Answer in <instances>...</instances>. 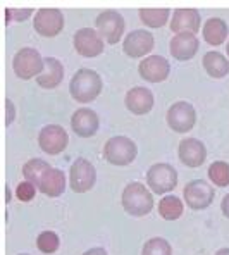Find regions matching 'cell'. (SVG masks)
Here are the masks:
<instances>
[{
    "label": "cell",
    "instance_id": "obj_1",
    "mask_svg": "<svg viewBox=\"0 0 229 255\" xmlns=\"http://www.w3.org/2000/svg\"><path fill=\"white\" fill-rule=\"evenodd\" d=\"M22 176L33 183L43 195L59 197L66 190V174L61 169H54L42 159H31L22 166Z\"/></svg>",
    "mask_w": 229,
    "mask_h": 255
},
{
    "label": "cell",
    "instance_id": "obj_2",
    "mask_svg": "<svg viewBox=\"0 0 229 255\" xmlns=\"http://www.w3.org/2000/svg\"><path fill=\"white\" fill-rule=\"evenodd\" d=\"M71 97L80 104H88L95 100L102 92V78L97 71L80 69L73 76L69 85Z\"/></svg>",
    "mask_w": 229,
    "mask_h": 255
},
{
    "label": "cell",
    "instance_id": "obj_3",
    "mask_svg": "<svg viewBox=\"0 0 229 255\" xmlns=\"http://www.w3.org/2000/svg\"><path fill=\"white\" fill-rule=\"evenodd\" d=\"M121 204L127 214H131V216H134V217H143L146 214L152 212V209H153L152 191L141 185V183L133 181L126 186L124 191H122Z\"/></svg>",
    "mask_w": 229,
    "mask_h": 255
},
{
    "label": "cell",
    "instance_id": "obj_4",
    "mask_svg": "<svg viewBox=\"0 0 229 255\" xmlns=\"http://www.w3.org/2000/svg\"><path fill=\"white\" fill-rule=\"evenodd\" d=\"M136 145L127 136H112L104 147L105 159L114 166H129L136 159Z\"/></svg>",
    "mask_w": 229,
    "mask_h": 255
},
{
    "label": "cell",
    "instance_id": "obj_5",
    "mask_svg": "<svg viewBox=\"0 0 229 255\" xmlns=\"http://www.w3.org/2000/svg\"><path fill=\"white\" fill-rule=\"evenodd\" d=\"M14 73L21 80H31L33 76L38 78L45 71V59L35 50V48H21L12 61Z\"/></svg>",
    "mask_w": 229,
    "mask_h": 255
},
{
    "label": "cell",
    "instance_id": "obj_6",
    "mask_svg": "<svg viewBox=\"0 0 229 255\" xmlns=\"http://www.w3.org/2000/svg\"><path fill=\"white\" fill-rule=\"evenodd\" d=\"M146 183L153 193H169L178 185V172L169 164H153L146 172Z\"/></svg>",
    "mask_w": 229,
    "mask_h": 255
},
{
    "label": "cell",
    "instance_id": "obj_7",
    "mask_svg": "<svg viewBox=\"0 0 229 255\" xmlns=\"http://www.w3.org/2000/svg\"><path fill=\"white\" fill-rule=\"evenodd\" d=\"M97 171L93 164L86 159H76L71 166L69 172V186L76 193H86L95 186Z\"/></svg>",
    "mask_w": 229,
    "mask_h": 255
},
{
    "label": "cell",
    "instance_id": "obj_8",
    "mask_svg": "<svg viewBox=\"0 0 229 255\" xmlns=\"http://www.w3.org/2000/svg\"><path fill=\"white\" fill-rule=\"evenodd\" d=\"M95 26L99 35H102L107 43L115 45L121 42L124 33V19L117 10H104L97 16Z\"/></svg>",
    "mask_w": 229,
    "mask_h": 255
},
{
    "label": "cell",
    "instance_id": "obj_9",
    "mask_svg": "<svg viewBox=\"0 0 229 255\" xmlns=\"http://www.w3.org/2000/svg\"><path fill=\"white\" fill-rule=\"evenodd\" d=\"M197 123V112L191 104L188 102H176L167 111V125L176 133H186L193 129Z\"/></svg>",
    "mask_w": 229,
    "mask_h": 255
},
{
    "label": "cell",
    "instance_id": "obj_10",
    "mask_svg": "<svg viewBox=\"0 0 229 255\" xmlns=\"http://www.w3.org/2000/svg\"><path fill=\"white\" fill-rule=\"evenodd\" d=\"M183 197H185L186 204L193 211H202V209H207L214 200V188L204 179H193L185 186L183 191Z\"/></svg>",
    "mask_w": 229,
    "mask_h": 255
},
{
    "label": "cell",
    "instance_id": "obj_11",
    "mask_svg": "<svg viewBox=\"0 0 229 255\" xmlns=\"http://www.w3.org/2000/svg\"><path fill=\"white\" fill-rule=\"evenodd\" d=\"M67 143H69V136H67V131L59 125H48L42 128L38 134V145L43 152L55 155V153H61L66 150Z\"/></svg>",
    "mask_w": 229,
    "mask_h": 255
},
{
    "label": "cell",
    "instance_id": "obj_12",
    "mask_svg": "<svg viewBox=\"0 0 229 255\" xmlns=\"http://www.w3.org/2000/svg\"><path fill=\"white\" fill-rule=\"evenodd\" d=\"M36 33L47 38L59 35L64 28V16L59 9H40L33 21Z\"/></svg>",
    "mask_w": 229,
    "mask_h": 255
},
{
    "label": "cell",
    "instance_id": "obj_13",
    "mask_svg": "<svg viewBox=\"0 0 229 255\" xmlns=\"http://www.w3.org/2000/svg\"><path fill=\"white\" fill-rule=\"evenodd\" d=\"M74 48L80 55L92 59L104 52V42L95 29L83 28L78 29L76 35H74Z\"/></svg>",
    "mask_w": 229,
    "mask_h": 255
},
{
    "label": "cell",
    "instance_id": "obj_14",
    "mask_svg": "<svg viewBox=\"0 0 229 255\" xmlns=\"http://www.w3.org/2000/svg\"><path fill=\"white\" fill-rule=\"evenodd\" d=\"M153 45H155V40H153L152 33L145 31V29H136V31H131L124 38L122 50L127 57L138 59L148 54L153 48Z\"/></svg>",
    "mask_w": 229,
    "mask_h": 255
},
{
    "label": "cell",
    "instance_id": "obj_15",
    "mask_svg": "<svg viewBox=\"0 0 229 255\" xmlns=\"http://www.w3.org/2000/svg\"><path fill=\"white\" fill-rule=\"evenodd\" d=\"M169 71H171V66H169L167 59H164L162 55H152V57H146L145 61L140 62V76L150 81V83L166 81Z\"/></svg>",
    "mask_w": 229,
    "mask_h": 255
},
{
    "label": "cell",
    "instance_id": "obj_16",
    "mask_svg": "<svg viewBox=\"0 0 229 255\" xmlns=\"http://www.w3.org/2000/svg\"><path fill=\"white\" fill-rule=\"evenodd\" d=\"M178 155L181 162L188 167H200L207 159V148L200 140L186 138L179 143Z\"/></svg>",
    "mask_w": 229,
    "mask_h": 255
},
{
    "label": "cell",
    "instance_id": "obj_17",
    "mask_svg": "<svg viewBox=\"0 0 229 255\" xmlns=\"http://www.w3.org/2000/svg\"><path fill=\"white\" fill-rule=\"evenodd\" d=\"M99 116H97L95 111L92 109H78L76 112L71 118V126H73V131L81 138H90L97 133L99 129Z\"/></svg>",
    "mask_w": 229,
    "mask_h": 255
},
{
    "label": "cell",
    "instance_id": "obj_18",
    "mask_svg": "<svg viewBox=\"0 0 229 255\" xmlns=\"http://www.w3.org/2000/svg\"><path fill=\"white\" fill-rule=\"evenodd\" d=\"M171 29L176 35H197L200 29V14L195 9H178L174 10L171 19Z\"/></svg>",
    "mask_w": 229,
    "mask_h": 255
},
{
    "label": "cell",
    "instance_id": "obj_19",
    "mask_svg": "<svg viewBox=\"0 0 229 255\" xmlns=\"http://www.w3.org/2000/svg\"><path fill=\"white\" fill-rule=\"evenodd\" d=\"M126 107L129 112L136 116L148 114L153 107V95L148 88L143 86H134L126 93Z\"/></svg>",
    "mask_w": 229,
    "mask_h": 255
},
{
    "label": "cell",
    "instance_id": "obj_20",
    "mask_svg": "<svg viewBox=\"0 0 229 255\" xmlns=\"http://www.w3.org/2000/svg\"><path fill=\"white\" fill-rule=\"evenodd\" d=\"M200 48L198 38L195 35L185 33V35H176L171 40V55L178 61H190Z\"/></svg>",
    "mask_w": 229,
    "mask_h": 255
},
{
    "label": "cell",
    "instance_id": "obj_21",
    "mask_svg": "<svg viewBox=\"0 0 229 255\" xmlns=\"http://www.w3.org/2000/svg\"><path fill=\"white\" fill-rule=\"evenodd\" d=\"M64 78V67L62 64L54 57L45 59V71L36 78V83L42 88H55L57 85H61Z\"/></svg>",
    "mask_w": 229,
    "mask_h": 255
},
{
    "label": "cell",
    "instance_id": "obj_22",
    "mask_svg": "<svg viewBox=\"0 0 229 255\" xmlns=\"http://www.w3.org/2000/svg\"><path fill=\"white\" fill-rule=\"evenodd\" d=\"M226 36H228V24L224 19H221V17H212V19H209L205 22L204 38L207 43L217 47V45H221L226 40Z\"/></svg>",
    "mask_w": 229,
    "mask_h": 255
},
{
    "label": "cell",
    "instance_id": "obj_23",
    "mask_svg": "<svg viewBox=\"0 0 229 255\" xmlns=\"http://www.w3.org/2000/svg\"><path fill=\"white\" fill-rule=\"evenodd\" d=\"M202 62H204V69L212 78H224L229 73V62L219 52H207Z\"/></svg>",
    "mask_w": 229,
    "mask_h": 255
},
{
    "label": "cell",
    "instance_id": "obj_24",
    "mask_svg": "<svg viewBox=\"0 0 229 255\" xmlns=\"http://www.w3.org/2000/svg\"><path fill=\"white\" fill-rule=\"evenodd\" d=\"M159 214L166 221H176L183 216V202L174 195L164 197L159 204Z\"/></svg>",
    "mask_w": 229,
    "mask_h": 255
},
{
    "label": "cell",
    "instance_id": "obj_25",
    "mask_svg": "<svg viewBox=\"0 0 229 255\" xmlns=\"http://www.w3.org/2000/svg\"><path fill=\"white\" fill-rule=\"evenodd\" d=\"M209 178L216 186H221V188L229 186V164L223 160L212 162L209 167Z\"/></svg>",
    "mask_w": 229,
    "mask_h": 255
},
{
    "label": "cell",
    "instance_id": "obj_26",
    "mask_svg": "<svg viewBox=\"0 0 229 255\" xmlns=\"http://www.w3.org/2000/svg\"><path fill=\"white\" fill-rule=\"evenodd\" d=\"M140 17L150 28H162L167 22L169 9H141Z\"/></svg>",
    "mask_w": 229,
    "mask_h": 255
},
{
    "label": "cell",
    "instance_id": "obj_27",
    "mask_svg": "<svg viewBox=\"0 0 229 255\" xmlns=\"http://www.w3.org/2000/svg\"><path fill=\"white\" fill-rule=\"evenodd\" d=\"M141 255H172V249L167 240L157 236V238H150L145 243Z\"/></svg>",
    "mask_w": 229,
    "mask_h": 255
},
{
    "label": "cell",
    "instance_id": "obj_28",
    "mask_svg": "<svg viewBox=\"0 0 229 255\" xmlns=\"http://www.w3.org/2000/svg\"><path fill=\"white\" fill-rule=\"evenodd\" d=\"M59 245H61V242H59V236L54 231H43L36 238V247L43 254H54L59 249Z\"/></svg>",
    "mask_w": 229,
    "mask_h": 255
},
{
    "label": "cell",
    "instance_id": "obj_29",
    "mask_svg": "<svg viewBox=\"0 0 229 255\" xmlns=\"http://www.w3.org/2000/svg\"><path fill=\"white\" fill-rule=\"evenodd\" d=\"M36 190H38V188H36L33 183L22 181V183L17 185V188H16V197L19 198L21 202H29V200H33V198H35Z\"/></svg>",
    "mask_w": 229,
    "mask_h": 255
},
{
    "label": "cell",
    "instance_id": "obj_30",
    "mask_svg": "<svg viewBox=\"0 0 229 255\" xmlns=\"http://www.w3.org/2000/svg\"><path fill=\"white\" fill-rule=\"evenodd\" d=\"M31 14H33L31 9H14V10L5 9V22L7 24H10L12 17H14V21H24V19H28Z\"/></svg>",
    "mask_w": 229,
    "mask_h": 255
},
{
    "label": "cell",
    "instance_id": "obj_31",
    "mask_svg": "<svg viewBox=\"0 0 229 255\" xmlns=\"http://www.w3.org/2000/svg\"><path fill=\"white\" fill-rule=\"evenodd\" d=\"M5 107H7V112H5V125L9 126L10 123H12V119L16 118V109H14V106H12V102H10L9 99L5 100Z\"/></svg>",
    "mask_w": 229,
    "mask_h": 255
},
{
    "label": "cell",
    "instance_id": "obj_32",
    "mask_svg": "<svg viewBox=\"0 0 229 255\" xmlns=\"http://www.w3.org/2000/svg\"><path fill=\"white\" fill-rule=\"evenodd\" d=\"M221 207H223V214L229 219V195H226V197H224L223 205H221Z\"/></svg>",
    "mask_w": 229,
    "mask_h": 255
},
{
    "label": "cell",
    "instance_id": "obj_33",
    "mask_svg": "<svg viewBox=\"0 0 229 255\" xmlns=\"http://www.w3.org/2000/svg\"><path fill=\"white\" fill-rule=\"evenodd\" d=\"M83 255H107V252L104 249H92L88 252H85Z\"/></svg>",
    "mask_w": 229,
    "mask_h": 255
},
{
    "label": "cell",
    "instance_id": "obj_34",
    "mask_svg": "<svg viewBox=\"0 0 229 255\" xmlns=\"http://www.w3.org/2000/svg\"><path fill=\"white\" fill-rule=\"evenodd\" d=\"M216 255H229V249H223V250H219Z\"/></svg>",
    "mask_w": 229,
    "mask_h": 255
},
{
    "label": "cell",
    "instance_id": "obj_35",
    "mask_svg": "<svg viewBox=\"0 0 229 255\" xmlns=\"http://www.w3.org/2000/svg\"><path fill=\"white\" fill-rule=\"evenodd\" d=\"M5 193H7V204H9V202H10V188H9V186H7V188H5Z\"/></svg>",
    "mask_w": 229,
    "mask_h": 255
},
{
    "label": "cell",
    "instance_id": "obj_36",
    "mask_svg": "<svg viewBox=\"0 0 229 255\" xmlns=\"http://www.w3.org/2000/svg\"><path fill=\"white\" fill-rule=\"evenodd\" d=\"M226 50H228V55H229V42H228V47H226Z\"/></svg>",
    "mask_w": 229,
    "mask_h": 255
},
{
    "label": "cell",
    "instance_id": "obj_37",
    "mask_svg": "<svg viewBox=\"0 0 229 255\" xmlns=\"http://www.w3.org/2000/svg\"><path fill=\"white\" fill-rule=\"evenodd\" d=\"M21 255H26V254H21Z\"/></svg>",
    "mask_w": 229,
    "mask_h": 255
}]
</instances>
